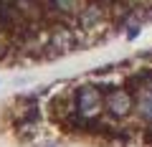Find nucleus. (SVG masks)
I'll return each instance as SVG.
<instances>
[{
	"instance_id": "nucleus-1",
	"label": "nucleus",
	"mask_w": 152,
	"mask_h": 147,
	"mask_svg": "<svg viewBox=\"0 0 152 147\" xmlns=\"http://www.w3.org/2000/svg\"><path fill=\"white\" fill-rule=\"evenodd\" d=\"M74 112H76V119L94 122L107 112V97L102 94L99 86L86 84V86H81L74 94Z\"/></svg>"
},
{
	"instance_id": "nucleus-2",
	"label": "nucleus",
	"mask_w": 152,
	"mask_h": 147,
	"mask_svg": "<svg viewBox=\"0 0 152 147\" xmlns=\"http://www.w3.org/2000/svg\"><path fill=\"white\" fill-rule=\"evenodd\" d=\"M137 107V97L129 91V89H112L107 94V112L117 119H124V117L132 114V109Z\"/></svg>"
}]
</instances>
